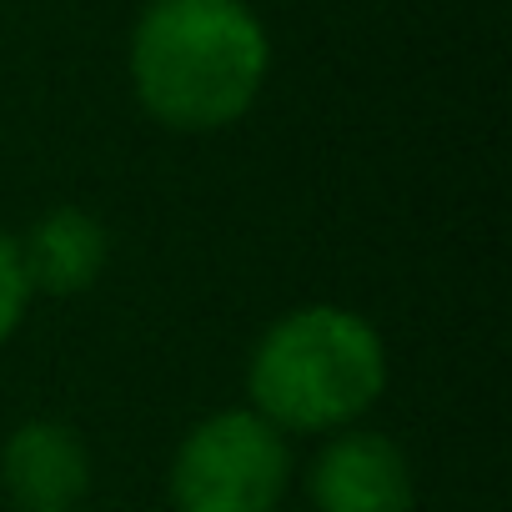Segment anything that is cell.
<instances>
[{"label":"cell","mask_w":512,"mask_h":512,"mask_svg":"<svg viewBox=\"0 0 512 512\" xmlns=\"http://www.w3.org/2000/svg\"><path fill=\"white\" fill-rule=\"evenodd\" d=\"M91 472L86 437L61 417H26L0 442V487L21 512H81Z\"/></svg>","instance_id":"obj_5"},{"label":"cell","mask_w":512,"mask_h":512,"mask_svg":"<svg viewBox=\"0 0 512 512\" xmlns=\"http://www.w3.org/2000/svg\"><path fill=\"white\" fill-rule=\"evenodd\" d=\"M126 76L136 106L181 136L246 121L272 81V31L246 0H146Z\"/></svg>","instance_id":"obj_1"},{"label":"cell","mask_w":512,"mask_h":512,"mask_svg":"<svg viewBox=\"0 0 512 512\" xmlns=\"http://www.w3.org/2000/svg\"><path fill=\"white\" fill-rule=\"evenodd\" d=\"M16 251H21V272H26L31 297L36 292H46V297H81L111 267V226L96 211L66 201V206L41 211L16 236Z\"/></svg>","instance_id":"obj_6"},{"label":"cell","mask_w":512,"mask_h":512,"mask_svg":"<svg viewBox=\"0 0 512 512\" xmlns=\"http://www.w3.org/2000/svg\"><path fill=\"white\" fill-rule=\"evenodd\" d=\"M312 512H417V477L402 452L377 427H342L322 437L307 467Z\"/></svg>","instance_id":"obj_4"},{"label":"cell","mask_w":512,"mask_h":512,"mask_svg":"<svg viewBox=\"0 0 512 512\" xmlns=\"http://www.w3.org/2000/svg\"><path fill=\"white\" fill-rule=\"evenodd\" d=\"M31 312V287L21 272V251H16V231L0 226V347H6Z\"/></svg>","instance_id":"obj_7"},{"label":"cell","mask_w":512,"mask_h":512,"mask_svg":"<svg viewBox=\"0 0 512 512\" xmlns=\"http://www.w3.org/2000/svg\"><path fill=\"white\" fill-rule=\"evenodd\" d=\"M392 382L382 332L342 302L282 312L246 357V407L287 437H332L357 427Z\"/></svg>","instance_id":"obj_2"},{"label":"cell","mask_w":512,"mask_h":512,"mask_svg":"<svg viewBox=\"0 0 512 512\" xmlns=\"http://www.w3.org/2000/svg\"><path fill=\"white\" fill-rule=\"evenodd\" d=\"M292 487V442L251 407L201 417L171 452V512H277Z\"/></svg>","instance_id":"obj_3"}]
</instances>
